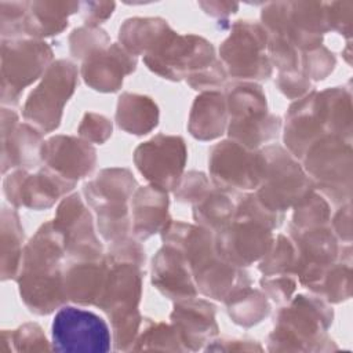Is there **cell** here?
<instances>
[{"instance_id":"obj_57","label":"cell","mask_w":353,"mask_h":353,"mask_svg":"<svg viewBox=\"0 0 353 353\" xmlns=\"http://www.w3.org/2000/svg\"><path fill=\"white\" fill-rule=\"evenodd\" d=\"M205 352H262L263 347L254 339L215 338L205 347Z\"/></svg>"},{"instance_id":"obj_33","label":"cell","mask_w":353,"mask_h":353,"mask_svg":"<svg viewBox=\"0 0 353 353\" xmlns=\"http://www.w3.org/2000/svg\"><path fill=\"white\" fill-rule=\"evenodd\" d=\"M25 233L21 218L15 208L3 205L0 228V279L1 281L17 280L22 254Z\"/></svg>"},{"instance_id":"obj_31","label":"cell","mask_w":353,"mask_h":353,"mask_svg":"<svg viewBox=\"0 0 353 353\" xmlns=\"http://www.w3.org/2000/svg\"><path fill=\"white\" fill-rule=\"evenodd\" d=\"M160 112L157 103L148 95L123 92L117 99L116 124L131 135H146L159 125Z\"/></svg>"},{"instance_id":"obj_10","label":"cell","mask_w":353,"mask_h":353,"mask_svg":"<svg viewBox=\"0 0 353 353\" xmlns=\"http://www.w3.org/2000/svg\"><path fill=\"white\" fill-rule=\"evenodd\" d=\"M132 159L138 171L150 185L172 192L183 175L188 148L179 135L157 134L139 143Z\"/></svg>"},{"instance_id":"obj_48","label":"cell","mask_w":353,"mask_h":353,"mask_svg":"<svg viewBox=\"0 0 353 353\" xmlns=\"http://www.w3.org/2000/svg\"><path fill=\"white\" fill-rule=\"evenodd\" d=\"M103 258L108 263H135L142 268H145L146 262L143 245L130 236L109 243V248Z\"/></svg>"},{"instance_id":"obj_44","label":"cell","mask_w":353,"mask_h":353,"mask_svg":"<svg viewBox=\"0 0 353 353\" xmlns=\"http://www.w3.org/2000/svg\"><path fill=\"white\" fill-rule=\"evenodd\" d=\"M69 52L77 61H84L90 55L109 47L110 37L105 29L94 25L74 28L68 37Z\"/></svg>"},{"instance_id":"obj_11","label":"cell","mask_w":353,"mask_h":353,"mask_svg":"<svg viewBox=\"0 0 353 353\" xmlns=\"http://www.w3.org/2000/svg\"><path fill=\"white\" fill-rule=\"evenodd\" d=\"M77 182L69 181L48 167H41L30 174L26 168H17L3 181V192L14 207L34 211L51 208L61 197L68 196Z\"/></svg>"},{"instance_id":"obj_34","label":"cell","mask_w":353,"mask_h":353,"mask_svg":"<svg viewBox=\"0 0 353 353\" xmlns=\"http://www.w3.org/2000/svg\"><path fill=\"white\" fill-rule=\"evenodd\" d=\"M237 192L211 188L207 194L193 204V219L196 225L214 233L223 229L234 216L239 199Z\"/></svg>"},{"instance_id":"obj_24","label":"cell","mask_w":353,"mask_h":353,"mask_svg":"<svg viewBox=\"0 0 353 353\" xmlns=\"http://www.w3.org/2000/svg\"><path fill=\"white\" fill-rule=\"evenodd\" d=\"M17 283L23 305L36 316L51 314L68 302L63 269L51 273H19Z\"/></svg>"},{"instance_id":"obj_17","label":"cell","mask_w":353,"mask_h":353,"mask_svg":"<svg viewBox=\"0 0 353 353\" xmlns=\"http://www.w3.org/2000/svg\"><path fill=\"white\" fill-rule=\"evenodd\" d=\"M216 307L207 299L192 296L175 301L170 314L171 324L176 330L185 352L204 349L219 334L215 320Z\"/></svg>"},{"instance_id":"obj_47","label":"cell","mask_w":353,"mask_h":353,"mask_svg":"<svg viewBox=\"0 0 353 353\" xmlns=\"http://www.w3.org/2000/svg\"><path fill=\"white\" fill-rule=\"evenodd\" d=\"M30 1H0L1 39H22Z\"/></svg>"},{"instance_id":"obj_58","label":"cell","mask_w":353,"mask_h":353,"mask_svg":"<svg viewBox=\"0 0 353 353\" xmlns=\"http://www.w3.org/2000/svg\"><path fill=\"white\" fill-rule=\"evenodd\" d=\"M203 11L214 18H228L237 12L239 3L232 1H199Z\"/></svg>"},{"instance_id":"obj_51","label":"cell","mask_w":353,"mask_h":353,"mask_svg":"<svg viewBox=\"0 0 353 353\" xmlns=\"http://www.w3.org/2000/svg\"><path fill=\"white\" fill-rule=\"evenodd\" d=\"M226 77H228L226 69L221 62V59L216 58L212 63L188 74L185 81L190 88L203 92V91H214L225 85Z\"/></svg>"},{"instance_id":"obj_1","label":"cell","mask_w":353,"mask_h":353,"mask_svg":"<svg viewBox=\"0 0 353 353\" xmlns=\"http://www.w3.org/2000/svg\"><path fill=\"white\" fill-rule=\"evenodd\" d=\"M332 321L331 303L314 294H298L277 310L266 349L269 352L338 350L327 334Z\"/></svg>"},{"instance_id":"obj_3","label":"cell","mask_w":353,"mask_h":353,"mask_svg":"<svg viewBox=\"0 0 353 353\" xmlns=\"http://www.w3.org/2000/svg\"><path fill=\"white\" fill-rule=\"evenodd\" d=\"M302 168L331 205L352 200L353 149L352 142L336 135L323 134L301 159Z\"/></svg>"},{"instance_id":"obj_16","label":"cell","mask_w":353,"mask_h":353,"mask_svg":"<svg viewBox=\"0 0 353 353\" xmlns=\"http://www.w3.org/2000/svg\"><path fill=\"white\" fill-rule=\"evenodd\" d=\"M1 172L10 170L36 167L43 145V132L29 123H19L18 113L12 108H1Z\"/></svg>"},{"instance_id":"obj_53","label":"cell","mask_w":353,"mask_h":353,"mask_svg":"<svg viewBox=\"0 0 353 353\" xmlns=\"http://www.w3.org/2000/svg\"><path fill=\"white\" fill-rule=\"evenodd\" d=\"M325 6V17L328 30H334L347 39L352 36L353 21V1H328Z\"/></svg>"},{"instance_id":"obj_8","label":"cell","mask_w":353,"mask_h":353,"mask_svg":"<svg viewBox=\"0 0 353 353\" xmlns=\"http://www.w3.org/2000/svg\"><path fill=\"white\" fill-rule=\"evenodd\" d=\"M215 59V48L211 41L193 33L179 34L174 29L152 52L143 57L150 72L170 81L185 80L188 74L200 70Z\"/></svg>"},{"instance_id":"obj_25","label":"cell","mask_w":353,"mask_h":353,"mask_svg":"<svg viewBox=\"0 0 353 353\" xmlns=\"http://www.w3.org/2000/svg\"><path fill=\"white\" fill-rule=\"evenodd\" d=\"M108 262L105 258L95 261H72L63 268V288L69 302L77 305H97L101 298Z\"/></svg>"},{"instance_id":"obj_23","label":"cell","mask_w":353,"mask_h":353,"mask_svg":"<svg viewBox=\"0 0 353 353\" xmlns=\"http://www.w3.org/2000/svg\"><path fill=\"white\" fill-rule=\"evenodd\" d=\"M164 245L179 251L192 273L216 256L215 233L193 223L171 221L160 233Z\"/></svg>"},{"instance_id":"obj_27","label":"cell","mask_w":353,"mask_h":353,"mask_svg":"<svg viewBox=\"0 0 353 353\" xmlns=\"http://www.w3.org/2000/svg\"><path fill=\"white\" fill-rule=\"evenodd\" d=\"M193 279L201 295L221 302L236 290L252 283L250 273L244 268L226 262L218 255L196 270Z\"/></svg>"},{"instance_id":"obj_43","label":"cell","mask_w":353,"mask_h":353,"mask_svg":"<svg viewBox=\"0 0 353 353\" xmlns=\"http://www.w3.org/2000/svg\"><path fill=\"white\" fill-rule=\"evenodd\" d=\"M295 259V247L290 236L277 234L273 237L268 252L258 261V270L263 276L294 274Z\"/></svg>"},{"instance_id":"obj_21","label":"cell","mask_w":353,"mask_h":353,"mask_svg":"<svg viewBox=\"0 0 353 353\" xmlns=\"http://www.w3.org/2000/svg\"><path fill=\"white\" fill-rule=\"evenodd\" d=\"M317 91L312 90L305 97L294 101L285 112L283 141L285 149L301 160L307 148L324 132L316 106Z\"/></svg>"},{"instance_id":"obj_26","label":"cell","mask_w":353,"mask_h":353,"mask_svg":"<svg viewBox=\"0 0 353 353\" xmlns=\"http://www.w3.org/2000/svg\"><path fill=\"white\" fill-rule=\"evenodd\" d=\"M137 189L138 182L128 168L110 167L101 170L94 179L83 185V196L95 210L108 204L128 203Z\"/></svg>"},{"instance_id":"obj_32","label":"cell","mask_w":353,"mask_h":353,"mask_svg":"<svg viewBox=\"0 0 353 353\" xmlns=\"http://www.w3.org/2000/svg\"><path fill=\"white\" fill-rule=\"evenodd\" d=\"M172 30L170 23L159 17H135L125 19L119 29V44L134 57L148 55Z\"/></svg>"},{"instance_id":"obj_2","label":"cell","mask_w":353,"mask_h":353,"mask_svg":"<svg viewBox=\"0 0 353 353\" xmlns=\"http://www.w3.org/2000/svg\"><path fill=\"white\" fill-rule=\"evenodd\" d=\"M108 274L97 307L108 314L113 349L130 352L143 317L139 312L145 268L135 263H108Z\"/></svg>"},{"instance_id":"obj_9","label":"cell","mask_w":353,"mask_h":353,"mask_svg":"<svg viewBox=\"0 0 353 353\" xmlns=\"http://www.w3.org/2000/svg\"><path fill=\"white\" fill-rule=\"evenodd\" d=\"M52 350L94 352L110 350L112 334L108 323L94 312L63 305L51 325Z\"/></svg>"},{"instance_id":"obj_42","label":"cell","mask_w":353,"mask_h":353,"mask_svg":"<svg viewBox=\"0 0 353 353\" xmlns=\"http://www.w3.org/2000/svg\"><path fill=\"white\" fill-rule=\"evenodd\" d=\"M97 215V229L108 243L124 239L132 232V221L128 203L108 204L94 210Z\"/></svg>"},{"instance_id":"obj_22","label":"cell","mask_w":353,"mask_h":353,"mask_svg":"<svg viewBox=\"0 0 353 353\" xmlns=\"http://www.w3.org/2000/svg\"><path fill=\"white\" fill-rule=\"evenodd\" d=\"M168 208L170 199L167 190L150 183L138 188L131 197L134 236L138 240H148L161 233L172 221Z\"/></svg>"},{"instance_id":"obj_19","label":"cell","mask_w":353,"mask_h":353,"mask_svg":"<svg viewBox=\"0 0 353 353\" xmlns=\"http://www.w3.org/2000/svg\"><path fill=\"white\" fill-rule=\"evenodd\" d=\"M137 57L130 54L121 44L112 43L81 62L80 76L84 83L98 92H117L124 77L135 72Z\"/></svg>"},{"instance_id":"obj_36","label":"cell","mask_w":353,"mask_h":353,"mask_svg":"<svg viewBox=\"0 0 353 353\" xmlns=\"http://www.w3.org/2000/svg\"><path fill=\"white\" fill-rule=\"evenodd\" d=\"M229 139L236 141L250 150H258L262 145L276 139L281 130V119L273 113H266L250 119H229Z\"/></svg>"},{"instance_id":"obj_5","label":"cell","mask_w":353,"mask_h":353,"mask_svg":"<svg viewBox=\"0 0 353 353\" xmlns=\"http://www.w3.org/2000/svg\"><path fill=\"white\" fill-rule=\"evenodd\" d=\"M79 85V70L69 59H55L40 83L28 95L22 116L43 134L55 131L62 121L63 108Z\"/></svg>"},{"instance_id":"obj_49","label":"cell","mask_w":353,"mask_h":353,"mask_svg":"<svg viewBox=\"0 0 353 353\" xmlns=\"http://www.w3.org/2000/svg\"><path fill=\"white\" fill-rule=\"evenodd\" d=\"M261 290L276 305H285L294 296L298 280L294 274H270L259 280Z\"/></svg>"},{"instance_id":"obj_7","label":"cell","mask_w":353,"mask_h":353,"mask_svg":"<svg viewBox=\"0 0 353 353\" xmlns=\"http://www.w3.org/2000/svg\"><path fill=\"white\" fill-rule=\"evenodd\" d=\"M268 32L259 22L240 19L219 46V59L226 73L237 80H268L273 66L268 52Z\"/></svg>"},{"instance_id":"obj_45","label":"cell","mask_w":353,"mask_h":353,"mask_svg":"<svg viewBox=\"0 0 353 353\" xmlns=\"http://www.w3.org/2000/svg\"><path fill=\"white\" fill-rule=\"evenodd\" d=\"M299 65L301 70L310 81H321L334 72L336 58L325 46H320L310 51L301 52Z\"/></svg>"},{"instance_id":"obj_20","label":"cell","mask_w":353,"mask_h":353,"mask_svg":"<svg viewBox=\"0 0 353 353\" xmlns=\"http://www.w3.org/2000/svg\"><path fill=\"white\" fill-rule=\"evenodd\" d=\"M150 272L154 288L174 302L199 294L186 259L172 247L163 244L152 259Z\"/></svg>"},{"instance_id":"obj_39","label":"cell","mask_w":353,"mask_h":353,"mask_svg":"<svg viewBox=\"0 0 353 353\" xmlns=\"http://www.w3.org/2000/svg\"><path fill=\"white\" fill-rule=\"evenodd\" d=\"M328 303H342L352 295V262L336 261L328 266L312 291Z\"/></svg>"},{"instance_id":"obj_40","label":"cell","mask_w":353,"mask_h":353,"mask_svg":"<svg viewBox=\"0 0 353 353\" xmlns=\"http://www.w3.org/2000/svg\"><path fill=\"white\" fill-rule=\"evenodd\" d=\"M52 346L37 323H25L15 330H3L0 338V353L50 352Z\"/></svg>"},{"instance_id":"obj_15","label":"cell","mask_w":353,"mask_h":353,"mask_svg":"<svg viewBox=\"0 0 353 353\" xmlns=\"http://www.w3.org/2000/svg\"><path fill=\"white\" fill-rule=\"evenodd\" d=\"M273 237V229L268 225L245 216H233L229 225L215 233V251L221 259L247 268L268 252Z\"/></svg>"},{"instance_id":"obj_30","label":"cell","mask_w":353,"mask_h":353,"mask_svg":"<svg viewBox=\"0 0 353 353\" xmlns=\"http://www.w3.org/2000/svg\"><path fill=\"white\" fill-rule=\"evenodd\" d=\"M80 10V1H30L23 23V37L43 40L62 33L68 18Z\"/></svg>"},{"instance_id":"obj_41","label":"cell","mask_w":353,"mask_h":353,"mask_svg":"<svg viewBox=\"0 0 353 353\" xmlns=\"http://www.w3.org/2000/svg\"><path fill=\"white\" fill-rule=\"evenodd\" d=\"M331 215L330 201L313 189L292 207L291 225L299 229L327 226L330 225Z\"/></svg>"},{"instance_id":"obj_18","label":"cell","mask_w":353,"mask_h":353,"mask_svg":"<svg viewBox=\"0 0 353 353\" xmlns=\"http://www.w3.org/2000/svg\"><path fill=\"white\" fill-rule=\"evenodd\" d=\"M40 159L46 167L69 181L77 182L94 171L97 149L80 137L54 135L43 142Z\"/></svg>"},{"instance_id":"obj_12","label":"cell","mask_w":353,"mask_h":353,"mask_svg":"<svg viewBox=\"0 0 353 353\" xmlns=\"http://www.w3.org/2000/svg\"><path fill=\"white\" fill-rule=\"evenodd\" d=\"M288 236L296 254L294 276L302 287L312 291L325 269L339 261L341 243L334 236L330 225L299 229L290 223Z\"/></svg>"},{"instance_id":"obj_54","label":"cell","mask_w":353,"mask_h":353,"mask_svg":"<svg viewBox=\"0 0 353 353\" xmlns=\"http://www.w3.org/2000/svg\"><path fill=\"white\" fill-rule=\"evenodd\" d=\"M279 91L288 99L296 101L313 90L312 81L303 74L301 69L290 72H279L276 77Z\"/></svg>"},{"instance_id":"obj_13","label":"cell","mask_w":353,"mask_h":353,"mask_svg":"<svg viewBox=\"0 0 353 353\" xmlns=\"http://www.w3.org/2000/svg\"><path fill=\"white\" fill-rule=\"evenodd\" d=\"M52 223L63 237L68 258L72 261L103 258V245L97 237L92 214L80 193L73 192L61 200Z\"/></svg>"},{"instance_id":"obj_55","label":"cell","mask_w":353,"mask_h":353,"mask_svg":"<svg viewBox=\"0 0 353 353\" xmlns=\"http://www.w3.org/2000/svg\"><path fill=\"white\" fill-rule=\"evenodd\" d=\"M330 229L341 244L352 243V204L350 201L338 207L331 215Z\"/></svg>"},{"instance_id":"obj_52","label":"cell","mask_w":353,"mask_h":353,"mask_svg":"<svg viewBox=\"0 0 353 353\" xmlns=\"http://www.w3.org/2000/svg\"><path fill=\"white\" fill-rule=\"evenodd\" d=\"M113 131L112 121L99 113L95 112H87L84 113L80 125L77 128V134L81 139L90 142V143H105L110 137Z\"/></svg>"},{"instance_id":"obj_35","label":"cell","mask_w":353,"mask_h":353,"mask_svg":"<svg viewBox=\"0 0 353 353\" xmlns=\"http://www.w3.org/2000/svg\"><path fill=\"white\" fill-rule=\"evenodd\" d=\"M223 303L226 305L230 320L243 328H251L259 324L272 312V305L265 292L251 285L236 290Z\"/></svg>"},{"instance_id":"obj_50","label":"cell","mask_w":353,"mask_h":353,"mask_svg":"<svg viewBox=\"0 0 353 353\" xmlns=\"http://www.w3.org/2000/svg\"><path fill=\"white\" fill-rule=\"evenodd\" d=\"M211 189L208 176L201 171H189L182 175L176 188L172 190L176 201L194 204Z\"/></svg>"},{"instance_id":"obj_38","label":"cell","mask_w":353,"mask_h":353,"mask_svg":"<svg viewBox=\"0 0 353 353\" xmlns=\"http://www.w3.org/2000/svg\"><path fill=\"white\" fill-rule=\"evenodd\" d=\"M134 352L157 350V352H185L179 335L172 324L154 321L143 317L139 334L132 346Z\"/></svg>"},{"instance_id":"obj_4","label":"cell","mask_w":353,"mask_h":353,"mask_svg":"<svg viewBox=\"0 0 353 353\" xmlns=\"http://www.w3.org/2000/svg\"><path fill=\"white\" fill-rule=\"evenodd\" d=\"M258 172L259 183L254 190L255 196L265 207L280 214H285L314 189L298 160L280 145L258 149Z\"/></svg>"},{"instance_id":"obj_14","label":"cell","mask_w":353,"mask_h":353,"mask_svg":"<svg viewBox=\"0 0 353 353\" xmlns=\"http://www.w3.org/2000/svg\"><path fill=\"white\" fill-rule=\"evenodd\" d=\"M208 172L215 188L230 192L255 190L259 183L258 150L223 139L208 150Z\"/></svg>"},{"instance_id":"obj_29","label":"cell","mask_w":353,"mask_h":353,"mask_svg":"<svg viewBox=\"0 0 353 353\" xmlns=\"http://www.w3.org/2000/svg\"><path fill=\"white\" fill-rule=\"evenodd\" d=\"M316 106L324 132L352 142L353 105L349 84L317 91Z\"/></svg>"},{"instance_id":"obj_6","label":"cell","mask_w":353,"mask_h":353,"mask_svg":"<svg viewBox=\"0 0 353 353\" xmlns=\"http://www.w3.org/2000/svg\"><path fill=\"white\" fill-rule=\"evenodd\" d=\"M52 62V48L43 40L1 39V105L17 106L22 91L41 79Z\"/></svg>"},{"instance_id":"obj_46","label":"cell","mask_w":353,"mask_h":353,"mask_svg":"<svg viewBox=\"0 0 353 353\" xmlns=\"http://www.w3.org/2000/svg\"><path fill=\"white\" fill-rule=\"evenodd\" d=\"M266 52L272 66H276L279 72L299 69V51L284 34L268 32Z\"/></svg>"},{"instance_id":"obj_56","label":"cell","mask_w":353,"mask_h":353,"mask_svg":"<svg viewBox=\"0 0 353 353\" xmlns=\"http://www.w3.org/2000/svg\"><path fill=\"white\" fill-rule=\"evenodd\" d=\"M116 8L114 1H80V12L84 25L99 26V23L108 21Z\"/></svg>"},{"instance_id":"obj_37","label":"cell","mask_w":353,"mask_h":353,"mask_svg":"<svg viewBox=\"0 0 353 353\" xmlns=\"http://www.w3.org/2000/svg\"><path fill=\"white\" fill-rule=\"evenodd\" d=\"M229 119H250L269 113L266 94L256 81L236 80L225 84Z\"/></svg>"},{"instance_id":"obj_28","label":"cell","mask_w":353,"mask_h":353,"mask_svg":"<svg viewBox=\"0 0 353 353\" xmlns=\"http://www.w3.org/2000/svg\"><path fill=\"white\" fill-rule=\"evenodd\" d=\"M229 114L223 92L203 91L190 108L188 131L199 141H214L219 138L228 128Z\"/></svg>"}]
</instances>
